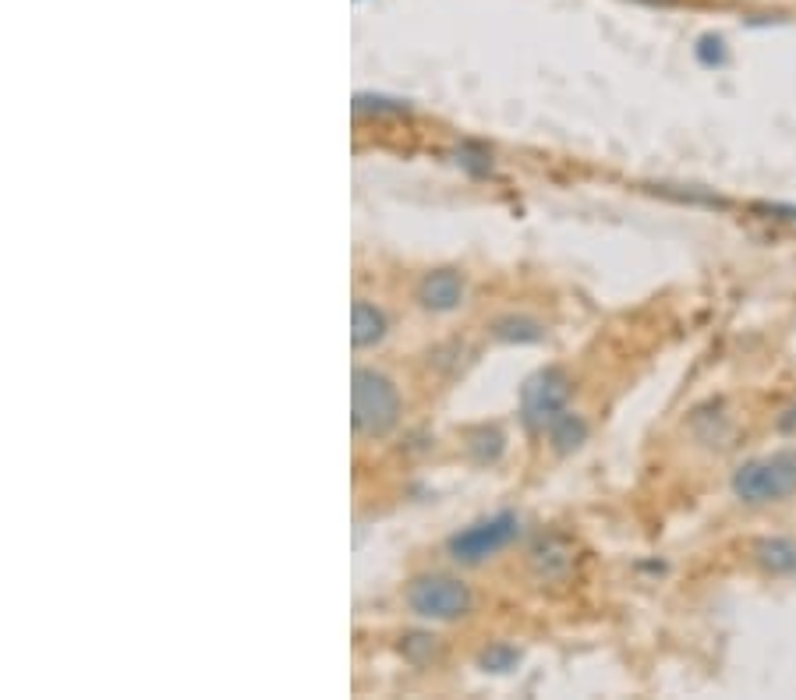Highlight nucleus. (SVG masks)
<instances>
[{"instance_id":"5","label":"nucleus","mask_w":796,"mask_h":700,"mask_svg":"<svg viewBox=\"0 0 796 700\" xmlns=\"http://www.w3.org/2000/svg\"><path fill=\"white\" fill-rule=\"evenodd\" d=\"M517 517L514 513H500V517H489V520H478L468 531H460L449 538V556L457 562H482L489 556H495L500 548H506L510 542L517 538Z\"/></svg>"},{"instance_id":"12","label":"nucleus","mask_w":796,"mask_h":700,"mask_svg":"<svg viewBox=\"0 0 796 700\" xmlns=\"http://www.w3.org/2000/svg\"><path fill=\"white\" fill-rule=\"evenodd\" d=\"M495 336L500 340H517V344H535V340H542V325L531 322V319H503L495 325Z\"/></svg>"},{"instance_id":"4","label":"nucleus","mask_w":796,"mask_h":700,"mask_svg":"<svg viewBox=\"0 0 796 700\" xmlns=\"http://www.w3.org/2000/svg\"><path fill=\"white\" fill-rule=\"evenodd\" d=\"M570 400V379L560 368H542L524 382L520 390V407H524V422L531 428H549L560 414L566 411Z\"/></svg>"},{"instance_id":"3","label":"nucleus","mask_w":796,"mask_h":700,"mask_svg":"<svg viewBox=\"0 0 796 700\" xmlns=\"http://www.w3.org/2000/svg\"><path fill=\"white\" fill-rule=\"evenodd\" d=\"M408 605H411V613L422 619L449 622V619H460L471 613V591H468V584H460L454 577L429 573V577H418L408 588Z\"/></svg>"},{"instance_id":"6","label":"nucleus","mask_w":796,"mask_h":700,"mask_svg":"<svg viewBox=\"0 0 796 700\" xmlns=\"http://www.w3.org/2000/svg\"><path fill=\"white\" fill-rule=\"evenodd\" d=\"M418 301L429 311H454L464 301V280L454 270H435L418 283Z\"/></svg>"},{"instance_id":"14","label":"nucleus","mask_w":796,"mask_h":700,"mask_svg":"<svg viewBox=\"0 0 796 700\" xmlns=\"http://www.w3.org/2000/svg\"><path fill=\"white\" fill-rule=\"evenodd\" d=\"M354 110L358 114H365V110H394V114H403L408 107H403L400 99H386V96H358L354 99Z\"/></svg>"},{"instance_id":"10","label":"nucleus","mask_w":796,"mask_h":700,"mask_svg":"<svg viewBox=\"0 0 796 700\" xmlns=\"http://www.w3.org/2000/svg\"><path fill=\"white\" fill-rule=\"evenodd\" d=\"M546 431H549V439H552V446L560 453L577 450V446L588 439V425H584V418H577V414H570V411H563Z\"/></svg>"},{"instance_id":"8","label":"nucleus","mask_w":796,"mask_h":700,"mask_svg":"<svg viewBox=\"0 0 796 700\" xmlns=\"http://www.w3.org/2000/svg\"><path fill=\"white\" fill-rule=\"evenodd\" d=\"M535 570L542 573L546 580H560L570 573V566H574V548H570L563 538H546L542 545L535 548Z\"/></svg>"},{"instance_id":"7","label":"nucleus","mask_w":796,"mask_h":700,"mask_svg":"<svg viewBox=\"0 0 796 700\" xmlns=\"http://www.w3.org/2000/svg\"><path fill=\"white\" fill-rule=\"evenodd\" d=\"M386 336V316L368 301H354L351 308V340L354 347H372Z\"/></svg>"},{"instance_id":"11","label":"nucleus","mask_w":796,"mask_h":700,"mask_svg":"<svg viewBox=\"0 0 796 700\" xmlns=\"http://www.w3.org/2000/svg\"><path fill=\"white\" fill-rule=\"evenodd\" d=\"M468 450L478 464H489V460H495L503 453V436L495 428H475L468 436Z\"/></svg>"},{"instance_id":"2","label":"nucleus","mask_w":796,"mask_h":700,"mask_svg":"<svg viewBox=\"0 0 796 700\" xmlns=\"http://www.w3.org/2000/svg\"><path fill=\"white\" fill-rule=\"evenodd\" d=\"M354 428L362 436H386L400 418V393L379 371L358 368L354 371Z\"/></svg>"},{"instance_id":"9","label":"nucleus","mask_w":796,"mask_h":700,"mask_svg":"<svg viewBox=\"0 0 796 700\" xmlns=\"http://www.w3.org/2000/svg\"><path fill=\"white\" fill-rule=\"evenodd\" d=\"M754 559L769 573H796V542L789 538H764L754 545Z\"/></svg>"},{"instance_id":"13","label":"nucleus","mask_w":796,"mask_h":700,"mask_svg":"<svg viewBox=\"0 0 796 700\" xmlns=\"http://www.w3.org/2000/svg\"><path fill=\"white\" fill-rule=\"evenodd\" d=\"M517 662H520V654L514 648H506V644H500V648H492V651L482 654V665L492 668V673H510V668H514Z\"/></svg>"},{"instance_id":"1","label":"nucleus","mask_w":796,"mask_h":700,"mask_svg":"<svg viewBox=\"0 0 796 700\" xmlns=\"http://www.w3.org/2000/svg\"><path fill=\"white\" fill-rule=\"evenodd\" d=\"M796 491V450H779L769 456L747 460L733 474V496L744 506L783 502Z\"/></svg>"}]
</instances>
